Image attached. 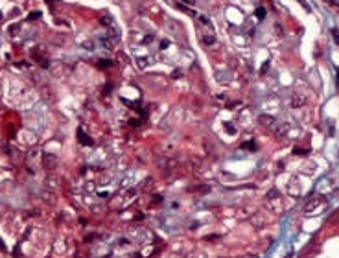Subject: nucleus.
Returning <instances> with one entry per match:
<instances>
[{
  "label": "nucleus",
  "instance_id": "obj_1",
  "mask_svg": "<svg viewBox=\"0 0 339 258\" xmlns=\"http://www.w3.org/2000/svg\"><path fill=\"white\" fill-rule=\"evenodd\" d=\"M325 207V199L323 197H313V199H310V203L304 207V212L306 214H313V212H317V210H321Z\"/></svg>",
  "mask_w": 339,
  "mask_h": 258
},
{
  "label": "nucleus",
  "instance_id": "obj_2",
  "mask_svg": "<svg viewBox=\"0 0 339 258\" xmlns=\"http://www.w3.org/2000/svg\"><path fill=\"white\" fill-rule=\"evenodd\" d=\"M258 124L269 127V125L275 124V116H273V114H260V116H258Z\"/></svg>",
  "mask_w": 339,
  "mask_h": 258
},
{
  "label": "nucleus",
  "instance_id": "obj_3",
  "mask_svg": "<svg viewBox=\"0 0 339 258\" xmlns=\"http://www.w3.org/2000/svg\"><path fill=\"white\" fill-rule=\"evenodd\" d=\"M42 164H44V168H48V170L55 168V164H57V161H55V155H44V161H42Z\"/></svg>",
  "mask_w": 339,
  "mask_h": 258
},
{
  "label": "nucleus",
  "instance_id": "obj_4",
  "mask_svg": "<svg viewBox=\"0 0 339 258\" xmlns=\"http://www.w3.org/2000/svg\"><path fill=\"white\" fill-rule=\"evenodd\" d=\"M304 103H306V100H304V96H301V94H295L293 100H291V107H302Z\"/></svg>",
  "mask_w": 339,
  "mask_h": 258
},
{
  "label": "nucleus",
  "instance_id": "obj_5",
  "mask_svg": "<svg viewBox=\"0 0 339 258\" xmlns=\"http://www.w3.org/2000/svg\"><path fill=\"white\" fill-rule=\"evenodd\" d=\"M77 138H79V142H85V146H92V138L87 137L81 129H79V133H77Z\"/></svg>",
  "mask_w": 339,
  "mask_h": 258
},
{
  "label": "nucleus",
  "instance_id": "obj_6",
  "mask_svg": "<svg viewBox=\"0 0 339 258\" xmlns=\"http://www.w3.org/2000/svg\"><path fill=\"white\" fill-rule=\"evenodd\" d=\"M100 24L105 26V28H111V26H112V18H111L109 15H103V17L100 18Z\"/></svg>",
  "mask_w": 339,
  "mask_h": 258
},
{
  "label": "nucleus",
  "instance_id": "obj_7",
  "mask_svg": "<svg viewBox=\"0 0 339 258\" xmlns=\"http://www.w3.org/2000/svg\"><path fill=\"white\" fill-rule=\"evenodd\" d=\"M148 65H149V61H148L146 57H138V59H136V66H138L140 70H144Z\"/></svg>",
  "mask_w": 339,
  "mask_h": 258
},
{
  "label": "nucleus",
  "instance_id": "obj_8",
  "mask_svg": "<svg viewBox=\"0 0 339 258\" xmlns=\"http://www.w3.org/2000/svg\"><path fill=\"white\" fill-rule=\"evenodd\" d=\"M101 44H103L107 50H112V48H114V42H112L109 37H103V39H101Z\"/></svg>",
  "mask_w": 339,
  "mask_h": 258
},
{
  "label": "nucleus",
  "instance_id": "obj_9",
  "mask_svg": "<svg viewBox=\"0 0 339 258\" xmlns=\"http://www.w3.org/2000/svg\"><path fill=\"white\" fill-rule=\"evenodd\" d=\"M18 31H20V26H18V24H13V26L7 28V33H9V35H17Z\"/></svg>",
  "mask_w": 339,
  "mask_h": 258
},
{
  "label": "nucleus",
  "instance_id": "obj_10",
  "mask_svg": "<svg viewBox=\"0 0 339 258\" xmlns=\"http://www.w3.org/2000/svg\"><path fill=\"white\" fill-rule=\"evenodd\" d=\"M203 42H205V44H214V42H216V37H212V35H205V37H203Z\"/></svg>",
  "mask_w": 339,
  "mask_h": 258
},
{
  "label": "nucleus",
  "instance_id": "obj_11",
  "mask_svg": "<svg viewBox=\"0 0 339 258\" xmlns=\"http://www.w3.org/2000/svg\"><path fill=\"white\" fill-rule=\"evenodd\" d=\"M81 46H83V48H87V50H92V48H94V42H92V41H83V42H81Z\"/></svg>",
  "mask_w": 339,
  "mask_h": 258
},
{
  "label": "nucleus",
  "instance_id": "obj_12",
  "mask_svg": "<svg viewBox=\"0 0 339 258\" xmlns=\"http://www.w3.org/2000/svg\"><path fill=\"white\" fill-rule=\"evenodd\" d=\"M256 17H258V18H264V17H266V9H264V7H258V9H256Z\"/></svg>",
  "mask_w": 339,
  "mask_h": 258
},
{
  "label": "nucleus",
  "instance_id": "obj_13",
  "mask_svg": "<svg viewBox=\"0 0 339 258\" xmlns=\"http://www.w3.org/2000/svg\"><path fill=\"white\" fill-rule=\"evenodd\" d=\"M243 148H245V149H251V151H254V149H256L254 142H245V144H243Z\"/></svg>",
  "mask_w": 339,
  "mask_h": 258
},
{
  "label": "nucleus",
  "instance_id": "obj_14",
  "mask_svg": "<svg viewBox=\"0 0 339 258\" xmlns=\"http://www.w3.org/2000/svg\"><path fill=\"white\" fill-rule=\"evenodd\" d=\"M293 151H295L297 155H308V153H310V149H301V148H295Z\"/></svg>",
  "mask_w": 339,
  "mask_h": 258
},
{
  "label": "nucleus",
  "instance_id": "obj_15",
  "mask_svg": "<svg viewBox=\"0 0 339 258\" xmlns=\"http://www.w3.org/2000/svg\"><path fill=\"white\" fill-rule=\"evenodd\" d=\"M39 17H41V13H39V11H33V13L28 17V20H35V18H39Z\"/></svg>",
  "mask_w": 339,
  "mask_h": 258
},
{
  "label": "nucleus",
  "instance_id": "obj_16",
  "mask_svg": "<svg viewBox=\"0 0 339 258\" xmlns=\"http://www.w3.org/2000/svg\"><path fill=\"white\" fill-rule=\"evenodd\" d=\"M98 65H100L101 68H105V66H111V65H112V61H105V59H103V61H100Z\"/></svg>",
  "mask_w": 339,
  "mask_h": 258
},
{
  "label": "nucleus",
  "instance_id": "obj_17",
  "mask_svg": "<svg viewBox=\"0 0 339 258\" xmlns=\"http://www.w3.org/2000/svg\"><path fill=\"white\" fill-rule=\"evenodd\" d=\"M42 197H44V199H46L48 203H52V201H53V196H50L48 192H44V194H42Z\"/></svg>",
  "mask_w": 339,
  "mask_h": 258
},
{
  "label": "nucleus",
  "instance_id": "obj_18",
  "mask_svg": "<svg viewBox=\"0 0 339 258\" xmlns=\"http://www.w3.org/2000/svg\"><path fill=\"white\" fill-rule=\"evenodd\" d=\"M299 2H301V6H302V7H304L306 11H312V7L308 6V2H306V0H299Z\"/></svg>",
  "mask_w": 339,
  "mask_h": 258
},
{
  "label": "nucleus",
  "instance_id": "obj_19",
  "mask_svg": "<svg viewBox=\"0 0 339 258\" xmlns=\"http://www.w3.org/2000/svg\"><path fill=\"white\" fill-rule=\"evenodd\" d=\"M286 129H288V125H282V127H278L277 135H278V137H280V135H284V133H286Z\"/></svg>",
  "mask_w": 339,
  "mask_h": 258
},
{
  "label": "nucleus",
  "instance_id": "obj_20",
  "mask_svg": "<svg viewBox=\"0 0 339 258\" xmlns=\"http://www.w3.org/2000/svg\"><path fill=\"white\" fill-rule=\"evenodd\" d=\"M332 35L336 37V42L339 44V30H336V28H334V30H332Z\"/></svg>",
  "mask_w": 339,
  "mask_h": 258
},
{
  "label": "nucleus",
  "instance_id": "obj_21",
  "mask_svg": "<svg viewBox=\"0 0 339 258\" xmlns=\"http://www.w3.org/2000/svg\"><path fill=\"white\" fill-rule=\"evenodd\" d=\"M275 30H277L278 35H282V24H275Z\"/></svg>",
  "mask_w": 339,
  "mask_h": 258
},
{
  "label": "nucleus",
  "instance_id": "obj_22",
  "mask_svg": "<svg viewBox=\"0 0 339 258\" xmlns=\"http://www.w3.org/2000/svg\"><path fill=\"white\" fill-rule=\"evenodd\" d=\"M267 66H269V63H264V66H262V70H260V74H266V72H267Z\"/></svg>",
  "mask_w": 339,
  "mask_h": 258
},
{
  "label": "nucleus",
  "instance_id": "obj_23",
  "mask_svg": "<svg viewBox=\"0 0 339 258\" xmlns=\"http://www.w3.org/2000/svg\"><path fill=\"white\" fill-rule=\"evenodd\" d=\"M151 41H153V37H151V35H148V37H146V41H144V42H146V44H149V42H151Z\"/></svg>",
  "mask_w": 339,
  "mask_h": 258
},
{
  "label": "nucleus",
  "instance_id": "obj_24",
  "mask_svg": "<svg viewBox=\"0 0 339 258\" xmlns=\"http://www.w3.org/2000/svg\"><path fill=\"white\" fill-rule=\"evenodd\" d=\"M183 2L188 4V6H194V4H195V0H183Z\"/></svg>",
  "mask_w": 339,
  "mask_h": 258
},
{
  "label": "nucleus",
  "instance_id": "obj_25",
  "mask_svg": "<svg viewBox=\"0 0 339 258\" xmlns=\"http://www.w3.org/2000/svg\"><path fill=\"white\" fill-rule=\"evenodd\" d=\"M328 4H336V6H339V0H326Z\"/></svg>",
  "mask_w": 339,
  "mask_h": 258
},
{
  "label": "nucleus",
  "instance_id": "obj_26",
  "mask_svg": "<svg viewBox=\"0 0 339 258\" xmlns=\"http://www.w3.org/2000/svg\"><path fill=\"white\" fill-rule=\"evenodd\" d=\"M46 2H48V4H53V2H57V0H46Z\"/></svg>",
  "mask_w": 339,
  "mask_h": 258
},
{
  "label": "nucleus",
  "instance_id": "obj_27",
  "mask_svg": "<svg viewBox=\"0 0 339 258\" xmlns=\"http://www.w3.org/2000/svg\"><path fill=\"white\" fill-rule=\"evenodd\" d=\"M337 87H339V70H337Z\"/></svg>",
  "mask_w": 339,
  "mask_h": 258
},
{
  "label": "nucleus",
  "instance_id": "obj_28",
  "mask_svg": "<svg viewBox=\"0 0 339 258\" xmlns=\"http://www.w3.org/2000/svg\"><path fill=\"white\" fill-rule=\"evenodd\" d=\"M0 20H2V13H0Z\"/></svg>",
  "mask_w": 339,
  "mask_h": 258
}]
</instances>
